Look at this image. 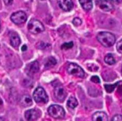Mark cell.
<instances>
[{"instance_id": "1", "label": "cell", "mask_w": 122, "mask_h": 121, "mask_svg": "<svg viewBox=\"0 0 122 121\" xmlns=\"http://www.w3.org/2000/svg\"><path fill=\"white\" fill-rule=\"evenodd\" d=\"M97 38L101 44L105 47L112 46L116 41L115 35L110 32H101L98 34Z\"/></svg>"}, {"instance_id": "2", "label": "cell", "mask_w": 122, "mask_h": 121, "mask_svg": "<svg viewBox=\"0 0 122 121\" xmlns=\"http://www.w3.org/2000/svg\"><path fill=\"white\" fill-rule=\"evenodd\" d=\"M48 111L49 115L55 119H63L65 115L64 109L57 104H53L50 106Z\"/></svg>"}, {"instance_id": "3", "label": "cell", "mask_w": 122, "mask_h": 121, "mask_svg": "<svg viewBox=\"0 0 122 121\" xmlns=\"http://www.w3.org/2000/svg\"><path fill=\"white\" fill-rule=\"evenodd\" d=\"M28 29L33 34H38L44 31V27L42 23L37 19H31L28 24Z\"/></svg>"}, {"instance_id": "4", "label": "cell", "mask_w": 122, "mask_h": 121, "mask_svg": "<svg viewBox=\"0 0 122 121\" xmlns=\"http://www.w3.org/2000/svg\"><path fill=\"white\" fill-rule=\"evenodd\" d=\"M33 97L37 103H46L49 100L48 96L46 91L41 87H38L35 90L33 93Z\"/></svg>"}, {"instance_id": "5", "label": "cell", "mask_w": 122, "mask_h": 121, "mask_svg": "<svg viewBox=\"0 0 122 121\" xmlns=\"http://www.w3.org/2000/svg\"><path fill=\"white\" fill-rule=\"evenodd\" d=\"M67 71L70 74L73 76L80 78H84L85 77V73L84 70L79 65L75 63H70L68 64Z\"/></svg>"}, {"instance_id": "6", "label": "cell", "mask_w": 122, "mask_h": 121, "mask_svg": "<svg viewBox=\"0 0 122 121\" xmlns=\"http://www.w3.org/2000/svg\"><path fill=\"white\" fill-rule=\"evenodd\" d=\"M10 19L16 24H21L25 23L27 19V16L23 11L14 13L10 17Z\"/></svg>"}, {"instance_id": "7", "label": "cell", "mask_w": 122, "mask_h": 121, "mask_svg": "<svg viewBox=\"0 0 122 121\" xmlns=\"http://www.w3.org/2000/svg\"><path fill=\"white\" fill-rule=\"evenodd\" d=\"M26 72L29 76L34 75L39 71V64L37 61H34L29 63L26 65Z\"/></svg>"}, {"instance_id": "8", "label": "cell", "mask_w": 122, "mask_h": 121, "mask_svg": "<svg viewBox=\"0 0 122 121\" xmlns=\"http://www.w3.org/2000/svg\"><path fill=\"white\" fill-rule=\"evenodd\" d=\"M54 94L56 99L60 101H63L64 100L67 96V93L64 88L61 85H57L55 87Z\"/></svg>"}, {"instance_id": "9", "label": "cell", "mask_w": 122, "mask_h": 121, "mask_svg": "<svg viewBox=\"0 0 122 121\" xmlns=\"http://www.w3.org/2000/svg\"><path fill=\"white\" fill-rule=\"evenodd\" d=\"M59 6L65 12H69L73 8V2L72 0H59Z\"/></svg>"}, {"instance_id": "10", "label": "cell", "mask_w": 122, "mask_h": 121, "mask_svg": "<svg viewBox=\"0 0 122 121\" xmlns=\"http://www.w3.org/2000/svg\"><path fill=\"white\" fill-rule=\"evenodd\" d=\"M100 8L105 12H109L113 9V6L111 2L107 0H98Z\"/></svg>"}, {"instance_id": "11", "label": "cell", "mask_w": 122, "mask_h": 121, "mask_svg": "<svg viewBox=\"0 0 122 121\" xmlns=\"http://www.w3.org/2000/svg\"><path fill=\"white\" fill-rule=\"evenodd\" d=\"M10 44L14 47H17L20 44V38L17 33L12 32L10 33Z\"/></svg>"}, {"instance_id": "12", "label": "cell", "mask_w": 122, "mask_h": 121, "mask_svg": "<svg viewBox=\"0 0 122 121\" xmlns=\"http://www.w3.org/2000/svg\"><path fill=\"white\" fill-rule=\"evenodd\" d=\"M39 116V113L35 109H30L25 113V116L28 121H34L37 120Z\"/></svg>"}, {"instance_id": "13", "label": "cell", "mask_w": 122, "mask_h": 121, "mask_svg": "<svg viewBox=\"0 0 122 121\" xmlns=\"http://www.w3.org/2000/svg\"><path fill=\"white\" fill-rule=\"evenodd\" d=\"M92 120L93 121H108V117L105 112L99 111L93 114Z\"/></svg>"}, {"instance_id": "14", "label": "cell", "mask_w": 122, "mask_h": 121, "mask_svg": "<svg viewBox=\"0 0 122 121\" xmlns=\"http://www.w3.org/2000/svg\"><path fill=\"white\" fill-rule=\"evenodd\" d=\"M20 103L24 107H28L32 104V100L28 95H24L20 99Z\"/></svg>"}, {"instance_id": "15", "label": "cell", "mask_w": 122, "mask_h": 121, "mask_svg": "<svg viewBox=\"0 0 122 121\" xmlns=\"http://www.w3.org/2000/svg\"><path fill=\"white\" fill-rule=\"evenodd\" d=\"M79 1L81 6L85 10L89 11L92 9V0H79Z\"/></svg>"}, {"instance_id": "16", "label": "cell", "mask_w": 122, "mask_h": 121, "mask_svg": "<svg viewBox=\"0 0 122 121\" xmlns=\"http://www.w3.org/2000/svg\"><path fill=\"white\" fill-rule=\"evenodd\" d=\"M117 86L122 87V81H120L119 82H116V83L114 84H111V85L107 84L104 85L105 90H106V91L109 93H112L114 91V90L115 89V88Z\"/></svg>"}, {"instance_id": "17", "label": "cell", "mask_w": 122, "mask_h": 121, "mask_svg": "<svg viewBox=\"0 0 122 121\" xmlns=\"http://www.w3.org/2000/svg\"><path fill=\"white\" fill-rule=\"evenodd\" d=\"M56 64V60H55L54 57H48L46 60V62H45V67L49 68H51L53 66L55 65Z\"/></svg>"}, {"instance_id": "18", "label": "cell", "mask_w": 122, "mask_h": 121, "mask_svg": "<svg viewBox=\"0 0 122 121\" xmlns=\"http://www.w3.org/2000/svg\"><path fill=\"white\" fill-rule=\"evenodd\" d=\"M78 101L74 97H71L68 99L67 102V105L70 108L74 109L78 105Z\"/></svg>"}, {"instance_id": "19", "label": "cell", "mask_w": 122, "mask_h": 121, "mask_svg": "<svg viewBox=\"0 0 122 121\" xmlns=\"http://www.w3.org/2000/svg\"><path fill=\"white\" fill-rule=\"evenodd\" d=\"M104 61L105 63H107V64L110 65L115 64L116 62L112 54H108L105 56L104 58Z\"/></svg>"}, {"instance_id": "20", "label": "cell", "mask_w": 122, "mask_h": 121, "mask_svg": "<svg viewBox=\"0 0 122 121\" xmlns=\"http://www.w3.org/2000/svg\"><path fill=\"white\" fill-rule=\"evenodd\" d=\"M74 46V43L73 42H70L68 43H65L61 46V48L64 50H67V49L71 48Z\"/></svg>"}, {"instance_id": "21", "label": "cell", "mask_w": 122, "mask_h": 121, "mask_svg": "<svg viewBox=\"0 0 122 121\" xmlns=\"http://www.w3.org/2000/svg\"><path fill=\"white\" fill-rule=\"evenodd\" d=\"M73 23L74 26L77 27L81 25L82 23V21L81 19L79 18H75L73 19Z\"/></svg>"}, {"instance_id": "22", "label": "cell", "mask_w": 122, "mask_h": 121, "mask_svg": "<svg viewBox=\"0 0 122 121\" xmlns=\"http://www.w3.org/2000/svg\"><path fill=\"white\" fill-rule=\"evenodd\" d=\"M90 79L91 81L95 83H97V84L100 83V78L98 76H96V75L92 76L91 78Z\"/></svg>"}, {"instance_id": "23", "label": "cell", "mask_w": 122, "mask_h": 121, "mask_svg": "<svg viewBox=\"0 0 122 121\" xmlns=\"http://www.w3.org/2000/svg\"><path fill=\"white\" fill-rule=\"evenodd\" d=\"M116 48L119 53L122 54V40H120L117 43V45H116Z\"/></svg>"}, {"instance_id": "24", "label": "cell", "mask_w": 122, "mask_h": 121, "mask_svg": "<svg viewBox=\"0 0 122 121\" xmlns=\"http://www.w3.org/2000/svg\"><path fill=\"white\" fill-rule=\"evenodd\" d=\"M112 121H122V115L116 114L114 115L112 119Z\"/></svg>"}, {"instance_id": "25", "label": "cell", "mask_w": 122, "mask_h": 121, "mask_svg": "<svg viewBox=\"0 0 122 121\" xmlns=\"http://www.w3.org/2000/svg\"><path fill=\"white\" fill-rule=\"evenodd\" d=\"M5 4L7 6H9L12 4L13 0H3Z\"/></svg>"}, {"instance_id": "26", "label": "cell", "mask_w": 122, "mask_h": 121, "mask_svg": "<svg viewBox=\"0 0 122 121\" xmlns=\"http://www.w3.org/2000/svg\"><path fill=\"white\" fill-rule=\"evenodd\" d=\"M27 46H26V45H24L21 47V51H25L27 50Z\"/></svg>"}, {"instance_id": "27", "label": "cell", "mask_w": 122, "mask_h": 121, "mask_svg": "<svg viewBox=\"0 0 122 121\" xmlns=\"http://www.w3.org/2000/svg\"><path fill=\"white\" fill-rule=\"evenodd\" d=\"M109 1L112 3H118L119 2V0H109Z\"/></svg>"}, {"instance_id": "28", "label": "cell", "mask_w": 122, "mask_h": 121, "mask_svg": "<svg viewBox=\"0 0 122 121\" xmlns=\"http://www.w3.org/2000/svg\"><path fill=\"white\" fill-rule=\"evenodd\" d=\"M3 106V100L2 99L0 98V109L2 108Z\"/></svg>"}, {"instance_id": "29", "label": "cell", "mask_w": 122, "mask_h": 121, "mask_svg": "<svg viewBox=\"0 0 122 121\" xmlns=\"http://www.w3.org/2000/svg\"><path fill=\"white\" fill-rule=\"evenodd\" d=\"M4 120L3 119H2L1 117H0V121H3Z\"/></svg>"}, {"instance_id": "30", "label": "cell", "mask_w": 122, "mask_h": 121, "mask_svg": "<svg viewBox=\"0 0 122 121\" xmlns=\"http://www.w3.org/2000/svg\"><path fill=\"white\" fill-rule=\"evenodd\" d=\"M1 23H0V30H1Z\"/></svg>"}, {"instance_id": "31", "label": "cell", "mask_w": 122, "mask_h": 121, "mask_svg": "<svg viewBox=\"0 0 122 121\" xmlns=\"http://www.w3.org/2000/svg\"></svg>"}]
</instances>
